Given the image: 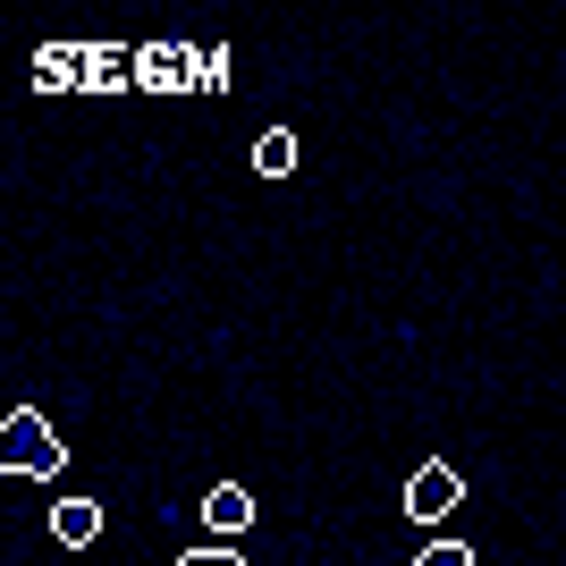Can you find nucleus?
Wrapping results in <instances>:
<instances>
[{
	"label": "nucleus",
	"mask_w": 566,
	"mask_h": 566,
	"mask_svg": "<svg viewBox=\"0 0 566 566\" xmlns=\"http://www.w3.org/2000/svg\"><path fill=\"white\" fill-rule=\"evenodd\" d=\"M0 465H9V473H60V465H69V449L51 440V423L34 415V406H18V415L0 423Z\"/></svg>",
	"instance_id": "f257e3e1"
},
{
	"label": "nucleus",
	"mask_w": 566,
	"mask_h": 566,
	"mask_svg": "<svg viewBox=\"0 0 566 566\" xmlns=\"http://www.w3.org/2000/svg\"><path fill=\"white\" fill-rule=\"evenodd\" d=\"M136 85L144 94H195V51L187 43H144L136 51Z\"/></svg>",
	"instance_id": "f03ea898"
},
{
	"label": "nucleus",
	"mask_w": 566,
	"mask_h": 566,
	"mask_svg": "<svg viewBox=\"0 0 566 566\" xmlns=\"http://www.w3.org/2000/svg\"><path fill=\"white\" fill-rule=\"evenodd\" d=\"M457 499H465V482H457L449 465H423L415 473V482H406V516H423V524H440L457 507Z\"/></svg>",
	"instance_id": "7ed1b4c3"
},
{
	"label": "nucleus",
	"mask_w": 566,
	"mask_h": 566,
	"mask_svg": "<svg viewBox=\"0 0 566 566\" xmlns=\"http://www.w3.org/2000/svg\"><path fill=\"white\" fill-rule=\"evenodd\" d=\"M51 542L60 549H94L102 542V499H60V507H51Z\"/></svg>",
	"instance_id": "20e7f679"
},
{
	"label": "nucleus",
	"mask_w": 566,
	"mask_h": 566,
	"mask_svg": "<svg viewBox=\"0 0 566 566\" xmlns=\"http://www.w3.org/2000/svg\"><path fill=\"white\" fill-rule=\"evenodd\" d=\"M85 69H94V51H76V43H51V51H34V85H51V94L85 85Z\"/></svg>",
	"instance_id": "39448f33"
},
{
	"label": "nucleus",
	"mask_w": 566,
	"mask_h": 566,
	"mask_svg": "<svg viewBox=\"0 0 566 566\" xmlns=\"http://www.w3.org/2000/svg\"><path fill=\"white\" fill-rule=\"evenodd\" d=\"M203 524H212V542H237V533L254 524V499L237 491V482H220V491L203 499Z\"/></svg>",
	"instance_id": "423d86ee"
},
{
	"label": "nucleus",
	"mask_w": 566,
	"mask_h": 566,
	"mask_svg": "<svg viewBox=\"0 0 566 566\" xmlns=\"http://www.w3.org/2000/svg\"><path fill=\"white\" fill-rule=\"evenodd\" d=\"M127 76H136V51H118V43H94V69H85V85H94V94H118Z\"/></svg>",
	"instance_id": "0eeeda50"
},
{
	"label": "nucleus",
	"mask_w": 566,
	"mask_h": 566,
	"mask_svg": "<svg viewBox=\"0 0 566 566\" xmlns=\"http://www.w3.org/2000/svg\"><path fill=\"white\" fill-rule=\"evenodd\" d=\"M254 169H262V178H287V169H296V136H287V127H262Z\"/></svg>",
	"instance_id": "6e6552de"
},
{
	"label": "nucleus",
	"mask_w": 566,
	"mask_h": 566,
	"mask_svg": "<svg viewBox=\"0 0 566 566\" xmlns=\"http://www.w3.org/2000/svg\"><path fill=\"white\" fill-rule=\"evenodd\" d=\"M229 85V51H195V94H220Z\"/></svg>",
	"instance_id": "1a4fd4ad"
},
{
	"label": "nucleus",
	"mask_w": 566,
	"mask_h": 566,
	"mask_svg": "<svg viewBox=\"0 0 566 566\" xmlns=\"http://www.w3.org/2000/svg\"><path fill=\"white\" fill-rule=\"evenodd\" d=\"M415 566H473V549H465V542H431Z\"/></svg>",
	"instance_id": "9d476101"
},
{
	"label": "nucleus",
	"mask_w": 566,
	"mask_h": 566,
	"mask_svg": "<svg viewBox=\"0 0 566 566\" xmlns=\"http://www.w3.org/2000/svg\"><path fill=\"white\" fill-rule=\"evenodd\" d=\"M178 566H237V549H220V542H212V549H187Z\"/></svg>",
	"instance_id": "9b49d317"
}]
</instances>
